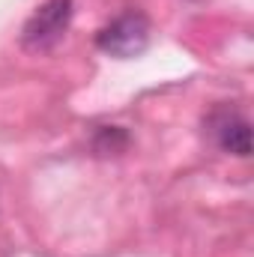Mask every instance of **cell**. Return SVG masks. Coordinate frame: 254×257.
<instances>
[{
	"mask_svg": "<svg viewBox=\"0 0 254 257\" xmlns=\"http://www.w3.org/2000/svg\"><path fill=\"white\" fill-rule=\"evenodd\" d=\"M96 45L111 57H138L150 45V21L141 12H126L99 30Z\"/></svg>",
	"mask_w": 254,
	"mask_h": 257,
	"instance_id": "6da1fadb",
	"label": "cell"
},
{
	"mask_svg": "<svg viewBox=\"0 0 254 257\" xmlns=\"http://www.w3.org/2000/svg\"><path fill=\"white\" fill-rule=\"evenodd\" d=\"M72 18V0H45L24 24L21 42L33 51H45L63 39Z\"/></svg>",
	"mask_w": 254,
	"mask_h": 257,
	"instance_id": "7a4b0ae2",
	"label": "cell"
},
{
	"mask_svg": "<svg viewBox=\"0 0 254 257\" xmlns=\"http://www.w3.org/2000/svg\"><path fill=\"white\" fill-rule=\"evenodd\" d=\"M215 141H218V147L224 153H233V156H242V159L251 153V128L236 114L218 117V123H215Z\"/></svg>",
	"mask_w": 254,
	"mask_h": 257,
	"instance_id": "3957f363",
	"label": "cell"
}]
</instances>
